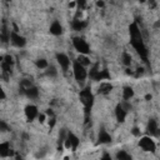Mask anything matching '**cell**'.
Instances as JSON below:
<instances>
[{"mask_svg": "<svg viewBox=\"0 0 160 160\" xmlns=\"http://www.w3.org/2000/svg\"><path fill=\"white\" fill-rule=\"evenodd\" d=\"M10 41L16 48H24L26 45V39L22 35H20L18 31H14V30L10 34Z\"/></svg>", "mask_w": 160, "mask_h": 160, "instance_id": "cell-6", "label": "cell"}, {"mask_svg": "<svg viewBox=\"0 0 160 160\" xmlns=\"http://www.w3.org/2000/svg\"><path fill=\"white\" fill-rule=\"evenodd\" d=\"M139 146H140L144 151H150V152H154L155 149H156V145H155L154 140H152L150 136H142V138L139 140Z\"/></svg>", "mask_w": 160, "mask_h": 160, "instance_id": "cell-5", "label": "cell"}, {"mask_svg": "<svg viewBox=\"0 0 160 160\" xmlns=\"http://www.w3.org/2000/svg\"><path fill=\"white\" fill-rule=\"evenodd\" d=\"M85 26H86V21L80 20V19H78V18H75V19L71 21V28H72V30H75V31H80V30H82Z\"/></svg>", "mask_w": 160, "mask_h": 160, "instance_id": "cell-15", "label": "cell"}, {"mask_svg": "<svg viewBox=\"0 0 160 160\" xmlns=\"http://www.w3.org/2000/svg\"><path fill=\"white\" fill-rule=\"evenodd\" d=\"M76 60H78L81 65H84L85 68H86L88 65H90V60H89V58H88L85 54H80V55L76 58Z\"/></svg>", "mask_w": 160, "mask_h": 160, "instance_id": "cell-20", "label": "cell"}, {"mask_svg": "<svg viewBox=\"0 0 160 160\" xmlns=\"http://www.w3.org/2000/svg\"><path fill=\"white\" fill-rule=\"evenodd\" d=\"M50 34H52V35H55V36H58V35H60L61 32H62V26H61V24L58 21V20H55V21H52L51 22V25H50Z\"/></svg>", "mask_w": 160, "mask_h": 160, "instance_id": "cell-13", "label": "cell"}, {"mask_svg": "<svg viewBox=\"0 0 160 160\" xmlns=\"http://www.w3.org/2000/svg\"><path fill=\"white\" fill-rule=\"evenodd\" d=\"M25 116L28 119V121H32L36 116H39V112H38V108L35 105H28L25 108Z\"/></svg>", "mask_w": 160, "mask_h": 160, "instance_id": "cell-10", "label": "cell"}, {"mask_svg": "<svg viewBox=\"0 0 160 160\" xmlns=\"http://www.w3.org/2000/svg\"><path fill=\"white\" fill-rule=\"evenodd\" d=\"M10 34H11V31H10V30H8V28H6V24L4 22V24L1 25V30H0L1 41H2V42H8V41L10 40Z\"/></svg>", "mask_w": 160, "mask_h": 160, "instance_id": "cell-16", "label": "cell"}, {"mask_svg": "<svg viewBox=\"0 0 160 160\" xmlns=\"http://www.w3.org/2000/svg\"><path fill=\"white\" fill-rule=\"evenodd\" d=\"M146 130H148V132H149L151 136H160V129H159V126H158L156 120H154V119H150V120H149L148 126H146Z\"/></svg>", "mask_w": 160, "mask_h": 160, "instance_id": "cell-9", "label": "cell"}, {"mask_svg": "<svg viewBox=\"0 0 160 160\" xmlns=\"http://www.w3.org/2000/svg\"><path fill=\"white\" fill-rule=\"evenodd\" d=\"M79 98H80V101L82 102V105L85 108V112L88 115L90 109H91V106H92V102H94V95H92L90 88L88 86V88L82 89L80 91V94H79Z\"/></svg>", "mask_w": 160, "mask_h": 160, "instance_id": "cell-2", "label": "cell"}, {"mask_svg": "<svg viewBox=\"0 0 160 160\" xmlns=\"http://www.w3.org/2000/svg\"><path fill=\"white\" fill-rule=\"evenodd\" d=\"M45 72H46V75H48V76H50V78H54V76H56V75H58V70H56L54 66H48Z\"/></svg>", "mask_w": 160, "mask_h": 160, "instance_id": "cell-24", "label": "cell"}, {"mask_svg": "<svg viewBox=\"0 0 160 160\" xmlns=\"http://www.w3.org/2000/svg\"><path fill=\"white\" fill-rule=\"evenodd\" d=\"M155 5H156L155 0H149V6H150V8H155Z\"/></svg>", "mask_w": 160, "mask_h": 160, "instance_id": "cell-30", "label": "cell"}, {"mask_svg": "<svg viewBox=\"0 0 160 160\" xmlns=\"http://www.w3.org/2000/svg\"><path fill=\"white\" fill-rule=\"evenodd\" d=\"M38 119H39L40 122H44V121H45V114H40V115L38 116Z\"/></svg>", "mask_w": 160, "mask_h": 160, "instance_id": "cell-29", "label": "cell"}, {"mask_svg": "<svg viewBox=\"0 0 160 160\" xmlns=\"http://www.w3.org/2000/svg\"><path fill=\"white\" fill-rule=\"evenodd\" d=\"M139 1H140V2H144V1H145V0H139Z\"/></svg>", "mask_w": 160, "mask_h": 160, "instance_id": "cell-35", "label": "cell"}, {"mask_svg": "<svg viewBox=\"0 0 160 160\" xmlns=\"http://www.w3.org/2000/svg\"><path fill=\"white\" fill-rule=\"evenodd\" d=\"M1 100H5V91L1 90Z\"/></svg>", "mask_w": 160, "mask_h": 160, "instance_id": "cell-32", "label": "cell"}, {"mask_svg": "<svg viewBox=\"0 0 160 160\" xmlns=\"http://www.w3.org/2000/svg\"><path fill=\"white\" fill-rule=\"evenodd\" d=\"M24 94L29 98V99H31V100H34V99H36L38 96H39V90H38V88H35V86H29V88H26L25 90H24Z\"/></svg>", "mask_w": 160, "mask_h": 160, "instance_id": "cell-14", "label": "cell"}, {"mask_svg": "<svg viewBox=\"0 0 160 160\" xmlns=\"http://www.w3.org/2000/svg\"><path fill=\"white\" fill-rule=\"evenodd\" d=\"M132 96H134V90H132V88H131V86H125V88L122 89V99H124L125 101H128V100H130Z\"/></svg>", "mask_w": 160, "mask_h": 160, "instance_id": "cell-18", "label": "cell"}, {"mask_svg": "<svg viewBox=\"0 0 160 160\" xmlns=\"http://www.w3.org/2000/svg\"><path fill=\"white\" fill-rule=\"evenodd\" d=\"M75 2H76V6H78V10L79 11L85 10V8H86V0H76Z\"/></svg>", "mask_w": 160, "mask_h": 160, "instance_id": "cell-25", "label": "cell"}, {"mask_svg": "<svg viewBox=\"0 0 160 160\" xmlns=\"http://www.w3.org/2000/svg\"><path fill=\"white\" fill-rule=\"evenodd\" d=\"M115 116H116V120L119 122H124L125 121V118H126V109L122 106V104H119L116 108H115Z\"/></svg>", "mask_w": 160, "mask_h": 160, "instance_id": "cell-11", "label": "cell"}, {"mask_svg": "<svg viewBox=\"0 0 160 160\" xmlns=\"http://www.w3.org/2000/svg\"><path fill=\"white\" fill-rule=\"evenodd\" d=\"M0 130L2 131V132H5V131H8L9 130V128H8V125H6V122L5 121H0Z\"/></svg>", "mask_w": 160, "mask_h": 160, "instance_id": "cell-27", "label": "cell"}, {"mask_svg": "<svg viewBox=\"0 0 160 160\" xmlns=\"http://www.w3.org/2000/svg\"><path fill=\"white\" fill-rule=\"evenodd\" d=\"M102 159H111V158H110L109 154H104V155H102Z\"/></svg>", "mask_w": 160, "mask_h": 160, "instance_id": "cell-33", "label": "cell"}, {"mask_svg": "<svg viewBox=\"0 0 160 160\" xmlns=\"http://www.w3.org/2000/svg\"><path fill=\"white\" fill-rule=\"evenodd\" d=\"M35 64H36V66H38L39 69H46V68L49 66V64H48V61H46L45 59H38Z\"/></svg>", "mask_w": 160, "mask_h": 160, "instance_id": "cell-23", "label": "cell"}, {"mask_svg": "<svg viewBox=\"0 0 160 160\" xmlns=\"http://www.w3.org/2000/svg\"><path fill=\"white\" fill-rule=\"evenodd\" d=\"M129 32H130V44H131V46L134 48V50L140 55V58L144 61H148V49H146V46L144 44L140 29H139L136 22L130 24Z\"/></svg>", "mask_w": 160, "mask_h": 160, "instance_id": "cell-1", "label": "cell"}, {"mask_svg": "<svg viewBox=\"0 0 160 160\" xmlns=\"http://www.w3.org/2000/svg\"><path fill=\"white\" fill-rule=\"evenodd\" d=\"M9 152H10V144H9L8 141L1 142V144H0V156H1V158H5Z\"/></svg>", "mask_w": 160, "mask_h": 160, "instance_id": "cell-19", "label": "cell"}, {"mask_svg": "<svg viewBox=\"0 0 160 160\" xmlns=\"http://www.w3.org/2000/svg\"><path fill=\"white\" fill-rule=\"evenodd\" d=\"M121 62L125 66H129L131 64V56H130L129 52H122V55H121Z\"/></svg>", "mask_w": 160, "mask_h": 160, "instance_id": "cell-22", "label": "cell"}, {"mask_svg": "<svg viewBox=\"0 0 160 160\" xmlns=\"http://www.w3.org/2000/svg\"><path fill=\"white\" fill-rule=\"evenodd\" d=\"M64 145L66 149H71V150H76V148L79 146V138L72 134V132H68L66 139L64 141Z\"/></svg>", "mask_w": 160, "mask_h": 160, "instance_id": "cell-7", "label": "cell"}, {"mask_svg": "<svg viewBox=\"0 0 160 160\" xmlns=\"http://www.w3.org/2000/svg\"><path fill=\"white\" fill-rule=\"evenodd\" d=\"M72 72H74V76L78 81H84L88 76V72H86V69L84 65H81L78 60H75L72 62Z\"/></svg>", "mask_w": 160, "mask_h": 160, "instance_id": "cell-3", "label": "cell"}, {"mask_svg": "<svg viewBox=\"0 0 160 160\" xmlns=\"http://www.w3.org/2000/svg\"><path fill=\"white\" fill-rule=\"evenodd\" d=\"M5 1H10V0H5Z\"/></svg>", "mask_w": 160, "mask_h": 160, "instance_id": "cell-36", "label": "cell"}, {"mask_svg": "<svg viewBox=\"0 0 160 160\" xmlns=\"http://www.w3.org/2000/svg\"><path fill=\"white\" fill-rule=\"evenodd\" d=\"M72 46L79 54H85L88 55L90 52V46L89 44L82 39V38H74L72 39Z\"/></svg>", "mask_w": 160, "mask_h": 160, "instance_id": "cell-4", "label": "cell"}, {"mask_svg": "<svg viewBox=\"0 0 160 160\" xmlns=\"http://www.w3.org/2000/svg\"><path fill=\"white\" fill-rule=\"evenodd\" d=\"M111 90H112V85H111L110 82H100V86H99V94L106 95V94H109Z\"/></svg>", "mask_w": 160, "mask_h": 160, "instance_id": "cell-17", "label": "cell"}, {"mask_svg": "<svg viewBox=\"0 0 160 160\" xmlns=\"http://www.w3.org/2000/svg\"><path fill=\"white\" fill-rule=\"evenodd\" d=\"M96 5H98L99 8H102V6H104V1H101V0H99V1L96 2Z\"/></svg>", "mask_w": 160, "mask_h": 160, "instance_id": "cell-31", "label": "cell"}, {"mask_svg": "<svg viewBox=\"0 0 160 160\" xmlns=\"http://www.w3.org/2000/svg\"><path fill=\"white\" fill-rule=\"evenodd\" d=\"M110 141H111L110 134H109L104 128H101L100 131H99V134H98V142H99V144H108V142H110Z\"/></svg>", "mask_w": 160, "mask_h": 160, "instance_id": "cell-12", "label": "cell"}, {"mask_svg": "<svg viewBox=\"0 0 160 160\" xmlns=\"http://www.w3.org/2000/svg\"><path fill=\"white\" fill-rule=\"evenodd\" d=\"M145 99H146V100H150V99H151V95H149V94H148V95L145 96Z\"/></svg>", "mask_w": 160, "mask_h": 160, "instance_id": "cell-34", "label": "cell"}, {"mask_svg": "<svg viewBox=\"0 0 160 160\" xmlns=\"http://www.w3.org/2000/svg\"><path fill=\"white\" fill-rule=\"evenodd\" d=\"M55 122H56V118H55V115H51V116L49 118V126H50V129L54 128Z\"/></svg>", "mask_w": 160, "mask_h": 160, "instance_id": "cell-26", "label": "cell"}, {"mask_svg": "<svg viewBox=\"0 0 160 160\" xmlns=\"http://www.w3.org/2000/svg\"><path fill=\"white\" fill-rule=\"evenodd\" d=\"M131 132H132L134 136H140V129L136 128V126H134V128L131 129Z\"/></svg>", "mask_w": 160, "mask_h": 160, "instance_id": "cell-28", "label": "cell"}, {"mask_svg": "<svg viewBox=\"0 0 160 160\" xmlns=\"http://www.w3.org/2000/svg\"><path fill=\"white\" fill-rule=\"evenodd\" d=\"M116 159H119V160H131V155L128 154V152L124 151V150H120V151H118V154H116Z\"/></svg>", "mask_w": 160, "mask_h": 160, "instance_id": "cell-21", "label": "cell"}, {"mask_svg": "<svg viewBox=\"0 0 160 160\" xmlns=\"http://www.w3.org/2000/svg\"><path fill=\"white\" fill-rule=\"evenodd\" d=\"M56 61H58V64L60 65V68L62 69L64 72H66V71L69 70V66H70V59H69V56H68L66 54H64V52H59V54H56Z\"/></svg>", "mask_w": 160, "mask_h": 160, "instance_id": "cell-8", "label": "cell"}]
</instances>
